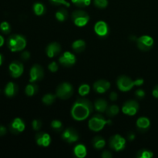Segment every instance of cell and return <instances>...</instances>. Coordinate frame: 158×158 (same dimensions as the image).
<instances>
[{"mask_svg": "<svg viewBox=\"0 0 158 158\" xmlns=\"http://www.w3.org/2000/svg\"><path fill=\"white\" fill-rule=\"evenodd\" d=\"M94 105L88 99L79 98L71 108V116L77 121H83L92 114Z\"/></svg>", "mask_w": 158, "mask_h": 158, "instance_id": "cell-1", "label": "cell"}, {"mask_svg": "<svg viewBox=\"0 0 158 158\" xmlns=\"http://www.w3.org/2000/svg\"><path fill=\"white\" fill-rule=\"evenodd\" d=\"M26 39L20 34L11 35L7 40V46L12 52H19L26 46Z\"/></svg>", "mask_w": 158, "mask_h": 158, "instance_id": "cell-2", "label": "cell"}, {"mask_svg": "<svg viewBox=\"0 0 158 158\" xmlns=\"http://www.w3.org/2000/svg\"><path fill=\"white\" fill-rule=\"evenodd\" d=\"M111 120H107L101 114H95L93 116L88 122L89 130L94 132H99L104 128L106 124H110Z\"/></svg>", "mask_w": 158, "mask_h": 158, "instance_id": "cell-3", "label": "cell"}, {"mask_svg": "<svg viewBox=\"0 0 158 158\" xmlns=\"http://www.w3.org/2000/svg\"><path fill=\"white\" fill-rule=\"evenodd\" d=\"M74 93V88L72 84L67 82L62 83L57 86L56 95L61 100H67L70 98Z\"/></svg>", "mask_w": 158, "mask_h": 158, "instance_id": "cell-4", "label": "cell"}, {"mask_svg": "<svg viewBox=\"0 0 158 158\" xmlns=\"http://www.w3.org/2000/svg\"><path fill=\"white\" fill-rule=\"evenodd\" d=\"M72 20L74 24L79 27H83L87 25L89 21V15L83 10H76L72 13Z\"/></svg>", "mask_w": 158, "mask_h": 158, "instance_id": "cell-5", "label": "cell"}, {"mask_svg": "<svg viewBox=\"0 0 158 158\" xmlns=\"http://www.w3.org/2000/svg\"><path fill=\"white\" fill-rule=\"evenodd\" d=\"M117 86L122 92H128L131 90L134 86H135V85H134V80H133L131 77L123 75L117 78Z\"/></svg>", "mask_w": 158, "mask_h": 158, "instance_id": "cell-6", "label": "cell"}, {"mask_svg": "<svg viewBox=\"0 0 158 158\" xmlns=\"http://www.w3.org/2000/svg\"><path fill=\"white\" fill-rule=\"evenodd\" d=\"M126 140L120 134L112 136L109 140V146L114 151L119 152L123 151L126 147Z\"/></svg>", "mask_w": 158, "mask_h": 158, "instance_id": "cell-7", "label": "cell"}, {"mask_svg": "<svg viewBox=\"0 0 158 158\" xmlns=\"http://www.w3.org/2000/svg\"><path fill=\"white\" fill-rule=\"evenodd\" d=\"M44 77V70L40 64H35L31 67L29 71V82L36 83L42 80Z\"/></svg>", "mask_w": 158, "mask_h": 158, "instance_id": "cell-8", "label": "cell"}, {"mask_svg": "<svg viewBox=\"0 0 158 158\" xmlns=\"http://www.w3.org/2000/svg\"><path fill=\"white\" fill-rule=\"evenodd\" d=\"M139 103L134 100H130L125 102L122 106V112L127 116H134L139 110Z\"/></svg>", "mask_w": 158, "mask_h": 158, "instance_id": "cell-9", "label": "cell"}, {"mask_svg": "<svg viewBox=\"0 0 158 158\" xmlns=\"http://www.w3.org/2000/svg\"><path fill=\"white\" fill-rule=\"evenodd\" d=\"M154 43V39L148 35H141L140 37L137 38V47L142 51H149L150 49H152Z\"/></svg>", "mask_w": 158, "mask_h": 158, "instance_id": "cell-10", "label": "cell"}, {"mask_svg": "<svg viewBox=\"0 0 158 158\" xmlns=\"http://www.w3.org/2000/svg\"><path fill=\"white\" fill-rule=\"evenodd\" d=\"M61 137L64 141L67 142L68 143H73L79 140L80 135L77 130L73 127H68L62 133Z\"/></svg>", "mask_w": 158, "mask_h": 158, "instance_id": "cell-11", "label": "cell"}, {"mask_svg": "<svg viewBox=\"0 0 158 158\" xmlns=\"http://www.w3.org/2000/svg\"><path fill=\"white\" fill-rule=\"evenodd\" d=\"M77 62L76 56L71 52H65L59 59V63L65 67H71Z\"/></svg>", "mask_w": 158, "mask_h": 158, "instance_id": "cell-12", "label": "cell"}, {"mask_svg": "<svg viewBox=\"0 0 158 158\" xmlns=\"http://www.w3.org/2000/svg\"><path fill=\"white\" fill-rule=\"evenodd\" d=\"M9 70L11 77L16 79L21 77L22 74L23 73L24 66H23V63H22L21 62L13 61L12 63H10V65H9Z\"/></svg>", "mask_w": 158, "mask_h": 158, "instance_id": "cell-13", "label": "cell"}, {"mask_svg": "<svg viewBox=\"0 0 158 158\" xmlns=\"http://www.w3.org/2000/svg\"><path fill=\"white\" fill-rule=\"evenodd\" d=\"M94 32L98 36L106 37L109 34L110 29L107 23L104 21H98L94 25Z\"/></svg>", "mask_w": 158, "mask_h": 158, "instance_id": "cell-14", "label": "cell"}, {"mask_svg": "<svg viewBox=\"0 0 158 158\" xmlns=\"http://www.w3.org/2000/svg\"><path fill=\"white\" fill-rule=\"evenodd\" d=\"M26 128L25 122L21 118H15L9 125V130L14 134H19L23 132Z\"/></svg>", "mask_w": 158, "mask_h": 158, "instance_id": "cell-15", "label": "cell"}, {"mask_svg": "<svg viewBox=\"0 0 158 158\" xmlns=\"http://www.w3.org/2000/svg\"><path fill=\"white\" fill-rule=\"evenodd\" d=\"M93 87L94 91L97 94H104L110 88V83L107 80H99L94 83Z\"/></svg>", "mask_w": 158, "mask_h": 158, "instance_id": "cell-16", "label": "cell"}, {"mask_svg": "<svg viewBox=\"0 0 158 158\" xmlns=\"http://www.w3.org/2000/svg\"><path fill=\"white\" fill-rule=\"evenodd\" d=\"M61 50L62 48L60 43H56V42H53V43H49L46 46V53L48 57H49V58H53V57L59 55L60 53V52H61Z\"/></svg>", "mask_w": 158, "mask_h": 158, "instance_id": "cell-17", "label": "cell"}, {"mask_svg": "<svg viewBox=\"0 0 158 158\" xmlns=\"http://www.w3.org/2000/svg\"><path fill=\"white\" fill-rule=\"evenodd\" d=\"M35 139L37 144L43 148H47L51 143L50 136L45 132H40L35 134Z\"/></svg>", "mask_w": 158, "mask_h": 158, "instance_id": "cell-18", "label": "cell"}, {"mask_svg": "<svg viewBox=\"0 0 158 158\" xmlns=\"http://www.w3.org/2000/svg\"><path fill=\"white\" fill-rule=\"evenodd\" d=\"M136 125H137V127L139 131H140V132H145L151 127V121H150V120L148 117H140L137 119Z\"/></svg>", "mask_w": 158, "mask_h": 158, "instance_id": "cell-19", "label": "cell"}, {"mask_svg": "<svg viewBox=\"0 0 158 158\" xmlns=\"http://www.w3.org/2000/svg\"><path fill=\"white\" fill-rule=\"evenodd\" d=\"M18 86L13 82H9L4 89V94L7 97H13L18 93Z\"/></svg>", "mask_w": 158, "mask_h": 158, "instance_id": "cell-20", "label": "cell"}, {"mask_svg": "<svg viewBox=\"0 0 158 158\" xmlns=\"http://www.w3.org/2000/svg\"><path fill=\"white\" fill-rule=\"evenodd\" d=\"M94 107L96 110V111H97L98 113H100V114L104 113L106 112V109L108 107V103L104 99L99 98L94 102Z\"/></svg>", "mask_w": 158, "mask_h": 158, "instance_id": "cell-21", "label": "cell"}, {"mask_svg": "<svg viewBox=\"0 0 158 158\" xmlns=\"http://www.w3.org/2000/svg\"><path fill=\"white\" fill-rule=\"evenodd\" d=\"M73 154L78 158L85 157L87 154V150H86V146L83 143H79V144L76 145L73 148Z\"/></svg>", "mask_w": 158, "mask_h": 158, "instance_id": "cell-22", "label": "cell"}, {"mask_svg": "<svg viewBox=\"0 0 158 158\" xmlns=\"http://www.w3.org/2000/svg\"><path fill=\"white\" fill-rule=\"evenodd\" d=\"M86 42L83 40H75L73 43H72V49L73 50L77 53H80V52H83L86 49Z\"/></svg>", "mask_w": 158, "mask_h": 158, "instance_id": "cell-23", "label": "cell"}, {"mask_svg": "<svg viewBox=\"0 0 158 158\" xmlns=\"http://www.w3.org/2000/svg\"><path fill=\"white\" fill-rule=\"evenodd\" d=\"M92 145L95 149L101 150L106 145V141H105L104 138H103L100 136H96L93 138Z\"/></svg>", "mask_w": 158, "mask_h": 158, "instance_id": "cell-24", "label": "cell"}, {"mask_svg": "<svg viewBox=\"0 0 158 158\" xmlns=\"http://www.w3.org/2000/svg\"><path fill=\"white\" fill-rule=\"evenodd\" d=\"M39 86L35 83H30L26 86L25 93L28 97H32L38 93Z\"/></svg>", "mask_w": 158, "mask_h": 158, "instance_id": "cell-25", "label": "cell"}, {"mask_svg": "<svg viewBox=\"0 0 158 158\" xmlns=\"http://www.w3.org/2000/svg\"><path fill=\"white\" fill-rule=\"evenodd\" d=\"M56 18L59 22H65L68 19V12L65 8H61L56 12Z\"/></svg>", "mask_w": 158, "mask_h": 158, "instance_id": "cell-26", "label": "cell"}, {"mask_svg": "<svg viewBox=\"0 0 158 158\" xmlns=\"http://www.w3.org/2000/svg\"><path fill=\"white\" fill-rule=\"evenodd\" d=\"M120 112V108L118 106L115 104L110 105V106H108L107 109L106 110V114L107 117H114L115 116H117V114Z\"/></svg>", "mask_w": 158, "mask_h": 158, "instance_id": "cell-27", "label": "cell"}, {"mask_svg": "<svg viewBox=\"0 0 158 158\" xmlns=\"http://www.w3.org/2000/svg\"><path fill=\"white\" fill-rule=\"evenodd\" d=\"M33 12L35 15L40 16L46 12V7L41 2H35L33 5Z\"/></svg>", "mask_w": 158, "mask_h": 158, "instance_id": "cell-28", "label": "cell"}, {"mask_svg": "<svg viewBox=\"0 0 158 158\" xmlns=\"http://www.w3.org/2000/svg\"><path fill=\"white\" fill-rule=\"evenodd\" d=\"M56 97V95H55V94H45L43 97V98H42V102H43L45 105L49 106V105H52V103L55 102Z\"/></svg>", "mask_w": 158, "mask_h": 158, "instance_id": "cell-29", "label": "cell"}, {"mask_svg": "<svg viewBox=\"0 0 158 158\" xmlns=\"http://www.w3.org/2000/svg\"><path fill=\"white\" fill-rule=\"evenodd\" d=\"M154 156V153L147 149H141L137 152V158H151Z\"/></svg>", "mask_w": 158, "mask_h": 158, "instance_id": "cell-30", "label": "cell"}, {"mask_svg": "<svg viewBox=\"0 0 158 158\" xmlns=\"http://www.w3.org/2000/svg\"><path fill=\"white\" fill-rule=\"evenodd\" d=\"M51 127L56 132H61L63 129V123L60 120H53L51 122Z\"/></svg>", "mask_w": 158, "mask_h": 158, "instance_id": "cell-31", "label": "cell"}, {"mask_svg": "<svg viewBox=\"0 0 158 158\" xmlns=\"http://www.w3.org/2000/svg\"><path fill=\"white\" fill-rule=\"evenodd\" d=\"M89 91H90V86H89V85L86 84V83H83V84L80 85L78 89V93L81 97H85L87 94H89Z\"/></svg>", "mask_w": 158, "mask_h": 158, "instance_id": "cell-32", "label": "cell"}, {"mask_svg": "<svg viewBox=\"0 0 158 158\" xmlns=\"http://www.w3.org/2000/svg\"><path fill=\"white\" fill-rule=\"evenodd\" d=\"M0 30L3 34H9L11 32V26L8 22H2L0 24Z\"/></svg>", "mask_w": 158, "mask_h": 158, "instance_id": "cell-33", "label": "cell"}, {"mask_svg": "<svg viewBox=\"0 0 158 158\" xmlns=\"http://www.w3.org/2000/svg\"><path fill=\"white\" fill-rule=\"evenodd\" d=\"M72 2L78 7L83 8L89 6L91 2V0H72Z\"/></svg>", "mask_w": 158, "mask_h": 158, "instance_id": "cell-34", "label": "cell"}, {"mask_svg": "<svg viewBox=\"0 0 158 158\" xmlns=\"http://www.w3.org/2000/svg\"><path fill=\"white\" fill-rule=\"evenodd\" d=\"M94 4L96 7L99 9H104L107 6L108 1L107 0H94Z\"/></svg>", "mask_w": 158, "mask_h": 158, "instance_id": "cell-35", "label": "cell"}, {"mask_svg": "<svg viewBox=\"0 0 158 158\" xmlns=\"http://www.w3.org/2000/svg\"><path fill=\"white\" fill-rule=\"evenodd\" d=\"M32 129L35 131H38L41 129L42 126H43V122L40 120H38V119H35V120H32Z\"/></svg>", "mask_w": 158, "mask_h": 158, "instance_id": "cell-36", "label": "cell"}, {"mask_svg": "<svg viewBox=\"0 0 158 158\" xmlns=\"http://www.w3.org/2000/svg\"><path fill=\"white\" fill-rule=\"evenodd\" d=\"M48 69H49V71L52 73H56L58 71L59 69V65L56 62L52 61L48 65Z\"/></svg>", "mask_w": 158, "mask_h": 158, "instance_id": "cell-37", "label": "cell"}, {"mask_svg": "<svg viewBox=\"0 0 158 158\" xmlns=\"http://www.w3.org/2000/svg\"><path fill=\"white\" fill-rule=\"evenodd\" d=\"M50 2L54 5H64L65 6H67V7L69 6V3L67 2L66 0H50Z\"/></svg>", "mask_w": 158, "mask_h": 158, "instance_id": "cell-38", "label": "cell"}, {"mask_svg": "<svg viewBox=\"0 0 158 158\" xmlns=\"http://www.w3.org/2000/svg\"><path fill=\"white\" fill-rule=\"evenodd\" d=\"M145 94H145L144 90L142 89H137V90L135 91V95L138 99H143V97H145Z\"/></svg>", "mask_w": 158, "mask_h": 158, "instance_id": "cell-39", "label": "cell"}, {"mask_svg": "<svg viewBox=\"0 0 158 158\" xmlns=\"http://www.w3.org/2000/svg\"><path fill=\"white\" fill-rule=\"evenodd\" d=\"M20 56H21L22 60H23L27 61V60H29V59L30 58V56H31L30 52H29V51H24V52H22L21 55H20Z\"/></svg>", "mask_w": 158, "mask_h": 158, "instance_id": "cell-40", "label": "cell"}, {"mask_svg": "<svg viewBox=\"0 0 158 158\" xmlns=\"http://www.w3.org/2000/svg\"><path fill=\"white\" fill-rule=\"evenodd\" d=\"M101 157L103 158H111L113 157V154L110 151H104L102 152Z\"/></svg>", "mask_w": 158, "mask_h": 158, "instance_id": "cell-41", "label": "cell"}, {"mask_svg": "<svg viewBox=\"0 0 158 158\" xmlns=\"http://www.w3.org/2000/svg\"><path fill=\"white\" fill-rule=\"evenodd\" d=\"M109 97L110 100L111 101H116V100H117V98H118V95H117V94L116 92L112 91V92H110V94Z\"/></svg>", "mask_w": 158, "mask_h": 158, "instance_id": "cell-42", "label": "cell"}, {"mask_svg": "<svg viewBox=\"0 0 158 158\" xmlns=\"http://www.w3.org/2000/svg\"><path fill=\"white\" fill-rule=\"evenodd\" d=\"M143 83H144V80L142 78H138L137 79V80H134V85H135L136 86H142V85L143 84Z\"/></svg>", "mask_w": 158, "mask_h": 158, "instance_id": "cell-43", "label": "cell"}, {"mask_svg": "<svg viewBox=\"0 0 158 158\" xmlns=\"http://www.w3.org/2000/svg\"><path fill=\"white\" fill-rule=\"evenodd\" d=\"M6 133H7V129H6V127L0 125V136L6 135Z\"/></svg>", "mask_w": 158, "mask_h": 158, "instance_id": "cell-44", "label": "cell"}, {"mask_svg": "<svg viewBox=\"0 0 158 158\" xmlns=\"http://www.w3.org/2000/svg\"><path fill=\"white\" fill-rule=\"evenodd\" d=\"M152 94L153 96H154V97L158 99V85L154 86V88L153 89V91H152Z\"/></svg>", "mask_w": 158, "mask_h": 158, "instance_id": "cell-45", "label": "cell"}, {"mask_svg": "<svg viewBox=\"0 0 158 158\" xmlns=\"http://www.w3.org/2000/svg\"><path fill=\"white\" fill-rule=\"evenodd\" d=\"M128 139H129V140L132 141V140H134L135 139V135L133 133H131V134H128Z\"/></svg>", "mask_w": 158, "mask_h": 158, "instance_id": "cell-46", "label": "cell"}, {"mask_svg": "<svg viewBox=\"0 0 158 158\" xmlns=\"http://www.w3.org/2000/svg\"><path fill=\"white\" fill-rule=\"evenodd\" d=\"M5 43V40H4V37L2 36V35H0V47H2V46L4 45Z\"/></svg>", "mask_w": 158, "mask_h": 158, "instance_id": "cell-47", "label": "cell"}, {"mask_svg": "<svg viewBox=\"0 0 158 158\" xmlns=\"http://www.w3.org/2000/svg\"><path fill=\"white\" fill-rule=\"evenodd\" d=\"M2 63H3V56H2V55H1V54H0V66L2 64Z\"/></svg>", "mask_w": 158, "mask_h": 158, "instance_id": "cell-48", "label": "cell"}]
</instances>
